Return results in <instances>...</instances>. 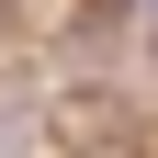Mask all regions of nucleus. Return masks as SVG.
Wrapping results in <instances>:
<instances>
[{
	"mask_svg": "<svg viewBox=\"0 0 158 158\" xmlns=\"http://www.w3.org/2000/svg\"><path fill=\"white\" fill-rule=\"evenodd\" d=\"M147 56H158V23H147Z\"/></svg>",
	"mask_w": 158,
	"mask_h": 158,
	"instance_id": "1",
	"label": "nucleus"
}]
</instances>
